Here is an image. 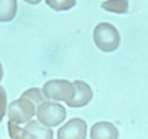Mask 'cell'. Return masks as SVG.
<instances>
[{
  "instance_id": "obj_1",
  "label": "cell",
  "mask_w": 148,
  "mask_h": 139,
  "mask_svg": "<svg viewBox=\"0 0 148 139\" xmlns=\"http://www.w3.org/2000/svg\"><path fill=\"white\" fill-rule=\"evenodd\" d=\"M45 100L40 89L32 88L23 93L21 97L12 102L8 106L9 120L18 124L30 121L36 114L37 109Z\"/></svg>"
},
{
  "instance_id": "obj_2",
  "label": "cell",
  "mask_w": 148,
  "mask_h": 139,
  "mask_svg": "<svg viewBox=\"0 0 148 139\" xmlns=\"http://www.w3.org/2000/svg\"><path fill=\"white\" fill-rule=\"evenodd\" d=\"M94 40L96 46L103 52L115 50L119 46L120 37L116 28L108 23H101L94 31Z\"/></svg>"
},
{
  "instance_id": "obj_3",
  "label": "cell",
  "mask_w": 148,
  "mask_h": 139,
  "mask_svg": "<svg viewBox=\"0 0 148 139\" xmlns=\"http://www.w3.org/2000/svg\"><path fill=\"white\" fill-rule=\"evenodd\" d=\"M37 118L47 127H56L66 118L65 108L61 104L52 101H44L37 109Z\"/></svg>"
},
{
  "instance_id": "obj_4",
  "label": "cell",
  "mask_w": 148,
  "mask_h": 139,
  "mask_svg": "<svg viewBox=\"0 0 148 139\" xmlns=\"http://www.w3.org/2000/svg\"><path fill=\"white\" fill-rule=\"evenodd\" d=\"M43 93L47 99L62 101L65 103L71 100L75 94V88L69 81L65 79H52L45 83Z\"/></svg>"
},
{
  "instance_id": "obj_5",
  "label": "cell",
  "mask_w": 148,
  "mask_h": 139,
  "mask_svg": "<svg viewBox=\"0 0 148 139\" xmlns=\"http://www.w3.org/2000/svg\"><path fill=\"white\" fill-rule=\"evenodd\" d=\"M87 125L85 121L79 118L69 120L58 130L59 139L85 138L87 137Z\"/></svg>"
},
{
  "instance_id": "obj_6",
  "label": "cell",
  "mask_w": 148,
  "mask_h": 139,
  "mask_svg": "<svg viewBox=\"0 0 148 139\" xmlns=\"http://www.w3.org/2000/svg\"><path fill=\"white\" fill-rule=\"evenodd\" d=\"M75 94L73 98L66 104L70 107L78 108L87 105L92 98V91L88 84L82 81L73 82Z\"/></svg>"
},
{
  "instance_id": "obj_7",
  "label": "cell",
  "mask_w": 148,
  "mask_h": 139,
  "mask_svg": "<svg viewBox=\"0 0 148 139\" xmlns=\"http://www.w3.org/2000/svg\"><path fill=\"white\" fill-rule=\"evenodd\" d=\"M36 120L30 121L23 128L24 138H52L53 131Z\"/></svg>"
},
{
  "instance_id": "obj_8",
  "label": "cell",
  "mask_w": 148,
  "mask_h": 139,
  "mask_svg": "<svg viewBox=\"0 0 148 139\" xmlns=\"http://www.w3.org/2000/svg\"><path fill=\"white\" fill-rule=\"evenodd\" d=\"M119 131L115 126L107 121L94 124L90 130L91 138H117Z\"/></svg>"
},
{
  "instance_id": "obj_9",
  "label": "cell",
  "mask_w": 148,
  "mask_h": 139,
  "mask_svg": "<svg viewBox=\"0 0 148 139\" xmlns=\"http://www.w3.org/2000/svg\"><path fill=\"white\" fill-rule=\"evenodd\" d=\"M17 11V0H0V22L13 20Z\"/></svg>"
},
{
  "instance_id": "obj_10",
  "label": "cell",
  "mask_w": 148,
  "mask_h": 139,
  "mask_svg": "<svg viewBox=\"0 0 148 139\" xmlns=\"http://www.w3.org/2000/svg\"><path fill=\"white\" fill-rule=\"evenodd\" d=\"M101 7L107 11L126 13L129 8V2L128 0H107L103 3Z\"/></svg>"
},
{
  "instance_id": "obj_11",
  "label": "cell",
  "mask_w": 148,
  "mask_h": 139,
  "mask_svg": "<svg viewBox=\"0 0 148 139\" xmlns=\"http://www.w3.org/2000/svg\"><path fill=\"white\" fill-rule=\"evenodd\" d=\"M46 3L57 11H66L76 4V0H45Z\"/></svg>"
},
{
  "instance_id": "obj_12",
  "label": "cell",
  "mask_w": 148,
  "mask_h": 139,
  "mask_svg": "<svg viewBox=\"0 0 148 139\" xmlns=\"http://www.w3.org/2000/svg\"><path fill=\"white\" fill-rule=\"evenodd\" d=\"M9 136L12 138H24L23 128L20 127L19 124L9 120L7 123Z\"/></svg>"
},
{
  "instance_id": "obj_13",
  "label": "cell",
  "mask_w": 148,
  "mask_h": 139,
  "mask_svg": "<svg viewBox=\"0 0 148 139\" xmlns=\"http://www.w3.org/2000/svg\"><path fill=\"white\" fill-rule=\"evenodd\" d=\"M7 109V94L4 88L0 86V123L5 115Z\"/></svg>"
},
{
  "instance_id": "obj_14",
  "label": "cell",
  "mask_w": 148,
  "mask_h": 139,
  "mask_svg": "<svg viewBox=\"0 0 148 139\" xmlns=\"http://www.w3.org/2000/svg\"><path fill=\"white\" fill-rule=\"evenodd\" d=\"M24 1H25L26 2L28 3L29 4L36 5V4H38L39 3H40L42 1V0H24Z\"/></svg>"
},
{
  "instance_id": "obj_15",
  "label": "cell",
  "mask_w": 148,
  "mask_h": 139,
  "mask_svg": "<svg viewBox=\"0 0 148 139\" xmlns=\"http://www.w3.org/2000/svg\"><path fill=\"white\" fill-rule=\"evenodd\" d=\"M3 77V69L2 65L1 64V62H0V82L1 81Z\"/></svg>"
}]
</instances>
